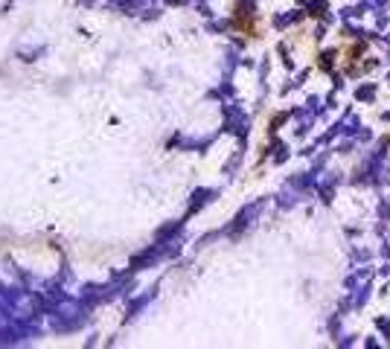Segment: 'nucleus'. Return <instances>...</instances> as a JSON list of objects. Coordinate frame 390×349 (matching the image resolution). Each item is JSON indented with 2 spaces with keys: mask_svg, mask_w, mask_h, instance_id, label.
<instances>
[{
  "mask_svg": "<svg viewBox=\"0 0 390 349\" xmlns=\"http://www.w3.org/2000/svg\"><path fill=\"white\" fill-rule=\"evenodd\" d=\"M233 29L242 32V36H256L259 32V21H256V12L251 3H239L233 12Z\"/></svg>",
  "mask_w": 390,
  "mask_h": 349,
  "instance_id": "f257e3e1",
  "label": "nucleus"
}]
</instances>
